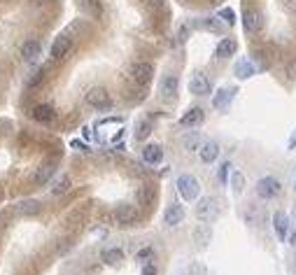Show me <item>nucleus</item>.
Instances as JSON below:
<instances>
[{
    "instance_id": "nucleus-1",
    "label": "nucleus",
    "mask_w": 296,
    "mask_h": 275,
    "mask_svg": "<svg viewBox=\"0 0 296 275\" xmlns=\"http://www.w3.org/2000/svg\"><path fill=\"white\" fill-rule=\"evenodd\" d=\"M198 191H201V184L194 175H180L177 178V194L184 201H194L198 199Z\"/></svg>"
},
{
    "instance_id": "nucleus-2",
    "label": "nucleus",
    "mask_w": 296,
    "mask_h": 275,
    "mask_svg": "<svg viewBox=\"0 0 296 275\" xmlns=\"http://www.w3.org/2000/svg\"><path fill=\"white\" fill-rule=\"evenodd\" d=\"M217 214H219V205H217V201L212 196H206V199L198 201L196 217L201 219V222H212V219H217Z\"/></svg>"
},
{
    "instance_id": "nucleus-3",
    "label": "nucleus",
    "mask_w": 296,
    "mask_h": 275,
    "mask_svg": "<svg viewBox=\"0 0 296 275\" xmlns=\"http://www.w3.org/2000/svg\"><path fill=\"white\" fill-rule=\"evenodd\" d=\"M86 105L89 107H94V110H110V105H112V101H110V93L105 91V89H91L89 93H86Z\"/></svg>"
},
{
    "instance_id": "nucleus-4",
    "label": "nucleus",
    "mask_w": 296,
    "mask_h": 275,
    "mask_svg": "<svg viewBox=\"0 0 296 275\" xmlns=\"http://www.w3.org/2000/svg\"><path fill=\"white\" fill-rule=\"evenodd\" d=\"M30 117L35 119L38 124H42V126H51V124L56 122L54 107L47 105V103H38V105L33 107V112H30Z\"/></svg>"
},
{
    "instance_id": "nucleus-5",
    "label": "nucleus",
    "mask_w": 296,
    "mask_h": 275,
    "mask_svg": "<svg viewBox=\"0 0 296 275\" xmlns=\"http://www.w3.org/2000/svg\"><path fill=\"white\" fill-rule=\"evenodd\" d=\"M256 194H259L261 199H275V196L280 194V182H278L275 178H261L259 182H256Z\"/></svg>"
},
{
    "instance_id": "nucleus-6",
    "label": "nucleus",
    "mask_w": 296,
    "mask_h": 275,
    "mask_svg": "<svg viewBox=\"0 0 296 275\" xmlns=\"http://www.w3.org/2000/svg\"><path fill=\"white\" fill-rule=\"evenodd\" d=\"M70 49H72V37L59 35L54 40V45H51V58H54V61H61V58H65L70 54Z\"/></svg>"
},
{
    "instance_id": "nucleus-7",
    "label": "nucleus",
    "mask_w": 296,
    "mask_h": 275,
    "mask_svg": "<svg viewBox=\"0 0 296 275\" xmlns=\"http://www.w3.org/2000/svg\"><path fill=\"white\" fill-rule=\"evenodd\" d=\"M243 26L247 33H259L264 28V16L256 10H245L243 12Z\"/></svg>"
},
{
    "instance_id": "nucleus-8",
    "label": "nucleus",
    "mask_w": 296,
    "mask_h": 275,
    "mask_svg": "<svg viewBox=\"0 0 296 275\" xmlns=\"http://www.w3.org/2000/svg\"><path fill=\"white\" fill-rule=\"evenodd\" d=\"M152 77H154V66H152V63L140 61V63H136V66H133V80H136L138 84L147 87V84L152 82Z\"/></svg>"
},
{
    "instance_id": "nucleus-9",
    "label": "nucleus",
    "mask_w": 296,
    "mask_h": 275,
    "mask_svg": "<svg viewBox=\"0 0 296 275\" xmlns=\"http://www.w3.org/2000/svg\"><path fill=\"white\" fill-rule=\"evenodd\" d=\"M138 219V208L136 205H128V203H124V205H119V208L115 210V222L117 224H133Z\"/></svg>"
},
{
    "instance_id": "nucleus-10",
    "label": "nucleus",
    "mask_w": 296,
    "mask_h": 275,
    "mask_svg": "<svg viewBox=\"0 0 296 275\" xmlns=\"http://www.w3.org/2000/svg\"><path fill=\"white\" fill-rule=\"evenodd\" d=\"M189 91L194 93V96H208V93H210V80H208L203 72H196L189 82Z\"/></svg>"
},
{
    "instance_id": "nucleus-11",
    "label": "nucleus",
    "mask_w": 296,
    "mask_h": 275,
    "mask_svg": "<svg viewBox=\"0 0 296 275\" xmlns=\"http://www.w3.org/2000/svg\"><path fill=\"white\" fill-rule=\"evenodd\" d=\"M182 219H184V208L180 203H171L163 212V224L166 226H177L182 224Z\"/></svg>"
},
{
    "instance_id": "nucleus-12",
    "label": "nucleus",
    "mask_w": 296,
    "mask_h": 275,
    "mask_svg": "<svg viewBox=\"0 0 296 275\" xmlns=\"http://www.w3.org/2000/svg\"><path fill=\"white\" fill-rule=\"evenodd\" d=\"M54 173H56V161H54V159H49V161H45V163H40V166H38L33 182H35V184H47Z\"/></svg>"
},
{
    "instance_id": "nucleus-13",
    "label": "nucleus",
    "mask_w": 296,
    "mask_h": 275,
    "mask_svg": "<svg viewBox=\"0 0 296 275\" xmlns=\"http://www.w3.org/2000/svg\"><path fill=\"white\" fill-rule=\"evenodd\" d=\"M273 229H275V233L280 240H285L287 233H289V217H287L282 210H278V212L273 214Z\"/></svg>"
},
{
    "instance_id": "nucleus-14",
    "label": "nucleus",
    "mask_w": 296,
    "mask_h": 275,
    "mask_svg": "<svg viewBox=\"0 0 296 275\" xmlns=\"http://www.w3.org/2000/svg\"><path fill=\"white\" fill-rule=\"evenodd\" d=\"M198 154H201L203 163H212V161H217V156H219V145H217L215 140H206V143L201 145V149H198Z\"/></svg>"
},
{
    "instance_id": "nucleus-15",
    "label": "nucleus",
    "mask_w": 296,
    "mask_h": 275,
    "mask_svg": "<svg viewBox=\"0 0 296 275\" xmlns=\"http://www.w3.org/2000/svg\"><path fill=\"white\" fill-rule=\"evenodd\" d=\"M161 159H163V149H161V145H145L142 147V161L150 163V166H156V163H161Z\"/></svg>"
},
{
    "instance_id": "nucleus-16",
    "label": "nucleus",
    "mask_w": 296,
    "mask_h": 275,
    "mask_svg": "<svg viewBox=\"0 0 296 275\" xmlns=\"http://www.w3.org/2000/svg\"><path fill=\"white\" fill-rule=\"evenodd\" d=\"M236 49H238V42L233 40V37H221L217 49H215V54H217V58H229L236 54Z\"/></svg>"
},
{
    "instance_id": "nucleus-17",
    "label": "nucleus",
    "mask_w": 296,
    "mask_h": 275,
    "mask_svg": "<svg viewBox=\"0 0 296 275\" xmlns=\"http://www.w3.org/2000/svg\"><path fill=\"white\" fill-rule=\"evenodd\" d=\"M177 96V77L175 75H166L161 82V98L163 101H173Z\"/></svg>"
},
{
    "instance_id": "nucleus-18",
    "label": "nucleus",
    "mask_w": 296,
    "mask_h": 275,
    "mask_svg": "<svg viewBox=\"0 0 296 275\" xmlns=\"http://www.w3.org/2000/svg\"><path fill=\"white\" fill-rule=\"evenodd\" d=\"M154 196H156V189L152 187V184H142V187H138V191H136V201H138V205H142V208L154 203Z\"/></svg>"
},
{
    "instance_id": "nucleus-19",
    "label": "nucleus",
    "mask_w": 296,
    "mask_h": 275,
    "mask_svg": "<svg viewBox=\"0 0 296 275\" xmlns=\"http://www.w3.org/2000/svg\"><path fill=\"white\" fill-rule=\"evenodd\" d=\"M203 119H206V114H203L201 107H191L189 112L182 114L180 124L182 126H198V124H203Z\"/></svg>"
},
{
    "instance_id": "nucleus-20",
    "label": "nucleus",
    "mask_w": 296,
    "mask_h": 275,
    "mask_svg": "<svg viewBox=\"0 0 296 275\" xmlns=\"http://www.w3.org/2000/svg\"><path fill=\"white\" fill-rule=\"evenodd\" d=\"M233 72H236L238 80H250V77L256 72V68L250 58H240V61L236 63V68H233Z\"/></svg>"
},
{
    "instance_id": "nucleus-21",
    "label": "nucleus",
    "mask_w": 296,
    "mask_h": 275,
    "mask_svg": "<svg viewBox=\"0 0 296 275\" xmlns=\"http://www.w3.org/2000/svg\"><path fill=\"white\" fill-rule=\"evenodd\" d=\"M21 56H24L26 61H35V58L40 56V42L38 40H26L24 45H21Z\"/></svg>"
},
{
    "instance_id": "nucleus-22",
    "label": "nucleus",
    "mask_w": 296,
    "mask_h": 275,
    "mask_svg": "<svg viewBox=\"0 0 296 275\" xmlns=\"http://www.w3.org/2000/svg\"><path fill=\"white\" fill-rule=\"evenodd\" d=\"M233 98V89H219V91L215 93V98H212V107L215 110H224L229 103H231Z\"/></svg>"
},
{
    "instance_id": "nucleus-23",
    "label": "nucleus",
    "mask_w": 296,
    "mask_h": 275,
    "mask_svg": "<svg viewBox=\"0 0 296 275\" xmlns=\"http://www.w3.org/2000/svg\"><path fill=\"white\" fill-rule=\"evenodd\" d=\"M201 145H203V140H201V135H198V133H189V135L182 138V147H184L187 152H198V149H201Z\"/></svg>"
},
{
    "instance_id": "nucleus-24",
    "label": "nucleus",
    "mask_w": 296,
    "mask_h": 275,
    "mask_svg": "<svg viewBox=\"0 0 296 275\" xmlns=\"http://www.w3.org/2000/svg\"><path fill=\"white\" fill-rule=\"evenodd\" d=\"M103 261L110 266L119 264V261H124V250H121V247H110V250L103 252Z\"/></svg>"
},
{
    "instance_id": "nucleus-25",
    "label": "nucleus",
    "mask_w": 296,
    "mask_h": 275,
    "mask_svg": "<svg viewBox=\"0 0 296 275\" xmlns=\"http://www.w3.org/2000/svg\"><path fill=\"white\" fill-rule=\"evenodd\" d=\"M42 210V205L38 203V201H24V203L19 205V212L26 214V217H33V214H38Z\"/></svg>"
},
{
    "instance_id": "nucleus-26",
    "label": "nucleus",
    "mask_w": 296,
    "mask_h": 275,
    "mask_svg": "<svg viewBox=\"0 0 296 275\" xmlns=\"http://www.w3.org/2000/svg\"><path fill=\"white\" fill-rule=\"evenodd\" d=\"M70 187H72L70 175H65V173H63V175H61V180L56 182V187L51 189V194H56V196H59V194H65V191H68Z\"/></svg>"
},
{
    "instance_id": "nucleus-27",
    "label": "nucleus",
    "mask_w": 296,
    "mask_h": 275,
    "mask_svg": "<svg viewBox=\"0 0 296 275\" xmlns=\"http://www.w3.org/2000/svg\"><path fill=\"white\" fill-rule=\"evenodd\" d=\"M150 133H152V122L150 119H142V122L136 126V140H145Z\"/></svg>"
},
{
    "instance_id": "nucleus-28",
    "label": "nucleus",
    "mask_w": 296,
    "mask_h": 275,
    "mask_svg": "<svg viewBox=\"0 0 296 275\" xmlns=\"http://www.w3.org/2000/svg\"><path fill=\"white\" fill-rule=\"evenodd\" d=\"M194 238L198 245H206L208 240H210V229H208V226H198V229L194 231Z\"/></svg>"
},
{
    "instance_id": "nucleus-29",
    "label": "nucleus",
    "mask_w": 296,
    "mask_h": 275,
    "mask_svg": "<svg viewBox=\"0 0 296 275\" xmlns=\"http://www.w3.org/2000/svg\"><path fill=\"white\" fill-rule=\"evenodd\" d=\"M219 19L224 21V24L233 26V24H236V12H233L231 7H224V10H219Z\"/></svg>"
},
{
    "instance_id": "nucleus-30",
    "label": "nucleus",
    "mask_w": 296,
    "mask_h": 275,
    "mask_svg": "<svg viewBox=\"0 0 296 275\" xmlns=\"http://www.w3.org/2000/svg\"><path fill=\"white\" fill-rule=\"evenodd\" d=\"M231 187H233L236 194H240L243 187H245V178H243V173H233L231 175Z\"/></svg>"
},
{
    "instance_id": "nucleus-31",
    "label": "nucleus",
    "mask_w": 296,
    "mask_h": 275,
    "mask_svg": "<svg viewBox=\"0 0 296 275\" xmlns=\"http://www.w3.org/2000/svg\"><path fill=\"white\" fill-rule=\"evenodd\" d=\"M229 168H231V163H229V161H226V163H221L219 173H217V178H219V182H226V178H229Z\"/></svg>"
},
{
    "instance_id": "nucleus-32",
    "label": "nucleus",
    "mask_w": 296,
    "mask_h": 275,
    "mask_svg": "<svg viewBox=\"0 0 296 275\" xmlns=\"http://www.w3.org/2000/svg\"><path fill=\"white\" fill-rule=\"evenodd\" d=\"M152 254H154V250H152V247H142V250L138 252L136 259H138V261H145V259H150Z\"/></svg>"
},
{
    "instance_id": "nucleus-33",
    "label": "nucleus",
    "mask_w": 296,
    "mask_h": 275,
    "mask_svg": "<svg viewBox=\"0 0 296 275\" xmlns=\"http://www.w3.org/2000/svg\"><path fill=\"white\" fill-rule=\"evenodd\" d=\"M40 82H45V72H38V75L28 82V89H35L38 84H40Z\"/></svg>"
},
{
    "instance_id": "nucleus-34",
    "label": "nucleus",
    "mask_w": 296,
    "mask_h": 275,
    "mask_svg": "<svg viewBox=\"0 0 296 275\" xmlns=\"http://www.w3.org/2000/svg\"><path fill=\"white\" fill-rule=\"evenodd\" d=\"M142 275H156V266H154V264H145V268H142Z\"/></svg>"
},
{
    "instance_id": "nucleus-35",
    "label": "nucleus",
    "mask_w": 296,
    "mask_h": 275,
    "mask_svg": "<svg viewBox=\"0 0 296 275\" xmlns=\"http://www.w3.org/2000/svg\"><path fill=\"white\" fill-rule=\"evenodd\" d=\"M287 75H289L291 80H296V61H291L289 66H287Z\"/></svg>"
},
{
    "instance_id": "nucleus-36",
    "label": "nucleus",
    "mask_w": 296,
    "mask_h": 275,
    "mask_svg": "<svg viewBox=\"0 0 296 275\" xmlns=\"http://www.w3.org/2000/svg\"><path fill=\"white\" fill-rule=\"evenodd\" d=\"M145 3L150 7H154V10H161V7H163V0H145Z\"/></svg>"
},
{
    "instance_id": "nucleus-37",
    "label": "nucleus",
    "mask_w": 296,
    "mask_h": 275,
    "mask_svg": "<svg viewBox=\"0 0 296 275\" xmlns=\"http://www.w3.org/2000/svg\"><path fill=\"white\" fill-rule=\"evenodd\" d=\"M72 147H77V149H82V152H86V145H82L80 140H75V143H72Z\"/></svg>"
},
{
    "instance_id": "nucleus-38",
    "label": "nucleus",
    "mask_w": 296,
    "mask_h": 275,
    "mask_svg": "<svg viewBox=\"0 0 296 275\" xmlns=\"http://www.w3.org/2000/svg\"><path fill=\"white\" fill-rule=\"evenodd\" d=\"M287 7H289L291 12H296V0H287Z\"/></svg>"
},
{
    "instance_id": "nucleus-39",
    "label": "nucleus",
    "mask_w": 296,
    "mask_h": 275,
    "mask_svg": "<svg viewBox=\"0 0 296 275\" xmlns=\"http://www.w3.org/2000/svg\"><path fill=\"white\" fill-rule=\"evenodd\" d=\"M289 147H296V135H294V138H291V140H289Z\"/></svg>"
},
{
    "instance_id": "nucleus-40",
    "label": "nucleus",
    "mask_w": 296,
    "mask_h": 275,
    "mask_svg": "<svg viewBox=\"0 0 296 275\" xmlns=\"http://www.w3.org/2000/svg\"><path fill=\"white\" fill-rule=\"evenodd\" d=\"M294 187H296V184H294Z\"/></svg>"
}]
</instances>
